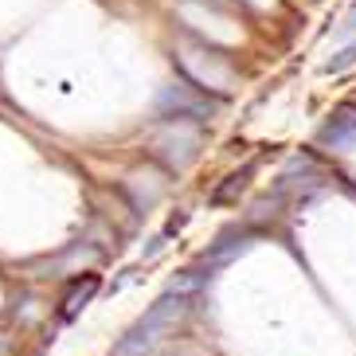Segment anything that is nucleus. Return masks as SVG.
<instances>
[{
    "label": "nucleus",
    "instance_id": "5",
    "mask_svg": "<svg viewBox=\"0 0 356 356\" xmlns=\"http://www.w3.org/2000/svg\"><path fill=\"white\" fill-rule=\"evenodd\" d=\"M0 348H4V345H0Z\"/></svg>",
    "mask_w": 356,
    "mask_h": 356
},
{
    "label": "nucleus",
    "instance_id": "2",
    "mask_svg": "<svg viewBox=\"0 0 356 356\" xmlns=\"http://www.w3.org/2000/svg\"><path fill=\"white\" fill-rule=\"evenodd\" d=\"M196 145H200L196 126H184V122H177V126H168L165 134H157V157L165 161L168 168H177V172L196 157Z\"/></svg>",
    "mask_w": 356,
    "mask_h": 356
},
{
    "label": "nucleus",
    "instance_id": "1",
    "mask_svg": "<svg viewBox=\"0 0 356 356\" xmlns=\"http://www.w3.org/2000/svg\"><path fill=\"white\" fill-rule=\"evenodd\" d=\"M184 309H188V302L177 298V293L161 298V302L153 305V309H149V314L141 317L126 337H122V345L114 348V356H153L161 348V341H165V333H172V329L180 325Z\"/></svg>",
    "mask_w": 356,
    "mask_h": 356
},
{
    "label": "nucleus",
    "instance_id": "3",
    "mask_svg": "<svg viewBox=\"0 0 356 356\" xmlns=\"http://www.w3.org/2000/svg\"><path fill=\"white\" fill-rule=\"evenodd\" d=\"M95 293H98V274H83V278H74L71 290H67V298H63V317H74L86 302H90V298H95Z\"/></svg>",
    "mask_w": 356,
    "mask_h": 356
},
{
    "label": "nucleus",
    "instance_id": "4",
    "mask_svg": "<svg viewBox=\"0 0 356 356\" xmlns=\"http://www.w3.org/2000/svg\"><path fill=\"white\" fill-rule=\"evenodd\" d=\"M259 4H266V0H259Z\"/></svg>",
    "mask_w": 356,
    "mask_h": 356
}]
</instances>
